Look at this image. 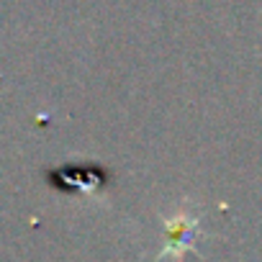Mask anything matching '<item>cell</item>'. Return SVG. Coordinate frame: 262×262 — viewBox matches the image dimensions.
I'll return each instance as SVG.
<instances>
[{
	"label": "cell",
	"mask_w": 262,
	"mask_h": 262,
	"mask_svg": "<svg viewBox=\"0 0 262 262\" xmlns=\"http://www.w3.org/2000/svg\"><path fill=\"white\" fill-rule=\"evenodd\" d=\"M195 224H198L195 219H188L185 213H178L167 224V234H170V247L167 249H175V252L185 249L193 242V236H195Z\"/></svg>",
	"instance_id": "obj_1"
}]
</instances>
